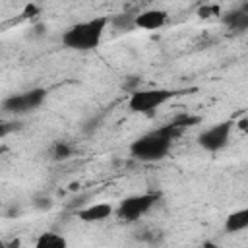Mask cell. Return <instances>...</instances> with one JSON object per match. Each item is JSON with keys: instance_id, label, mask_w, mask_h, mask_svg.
I'll return each instance as SVG.
<instances>
[{"instance_id": "obj_15", "label": "cell", "mask_w": 248, "mask_h": 248, "mask_svg": "<svg viewBox=\"0 0 248 248\" xmlns=\"http://www.w3.org/2000/svg\"><path fill=\"white\" fill-rule=\"evenodd\" d=\"M0 153H2V149H0Z\"/></svg>"}, {"instance_id": "obj_7", "label": "cell", "mask_w": 248, "mask_h": 248, "mask_svg": "<svg viewBox=\"0 0 248 248\" xmlns=\"http://www.w3.org/2000/svg\"><path fill=\"white\" fill-rule=\"evenodd\" d=\"M167 17L169 16H167L165 10H157V8L143 10L138 16H134V27L145 29V31H155V29H161L167 23Z\"/></svg>"}, {"instance_id": "obj_9", "label": "cell", "mask_w": 248, "mask_h": 248, "mask_svg": "<svg viewBox=\"0 0 248 248\" xmlns=\"http://www.w3.org/2000/svg\"><path fill=\"white\" fill-rule=\"evenodd\" d=\"M223 23L231 29V31H236V33H242L248 29V10L246 8H238V10H232L229 14L223 16Z\"/></svg>"}, {"instance_id": "obj_11", "label": "cell", "mask_w": 248, "mask_h": 248, "mask_svg": "<svg viewBox=\"0 0 248 248\" xmlns=\"http://www.w3.org/2000/svg\"><path fill=\"white\" fill-rule=\"evenodd\" d=\"M66 244V238L58 232H43L35 242L37 248H64Z\"/></svg>"}, {"instance_id": "obj_14", "label": "cell", "mask_w": 248, "mask_h": 248, "mask_svg": "<svg viewBox=\"0 0 248 248\" xmlns=\"http://www.w3.org/2000/svg\"><path fill=\"white\" fill-rule=\"evenodd\" d=\"M0 207H2V202H0Z\"/></svg>"}, {"instance_id": "obj_3", "label": "cell", "mask_w": 248, "mask_h": 248, "mask_svg": "<svg viewBox=\"0 0 248 248\" xmlns=\"http://www.w3.org/2000/svg\"><path fill=\"white\" fill-rule=\"evenodd\" d=\"M184 91L178 89H167V87H155V89H136L130 99H128V108L132 112H141V114H149L153 110H157L159 107H163L165 103H169L170 99H174L176 95H180Z\"/></svg>"}, {"instance_id": "obj_12", "label": "cell", "mask_w": 248, "mask_h": 248, "mask_svg": "<svg viewBox=\"0 0 248 248\" xmlns=\"http://www.w3.org/2000/svg\"><path fill=\"white\" fill-rule=\"evenodd\" d=\"M68 155H70V147H68V145H62V143L56 145V157H58V159H60V157H68Z\"/></svg>"}, {"instance_id": "obj_4", "label": "cell", "mask_w": 248, "mask_h": 248, "mask_svg": "<svg viewBox=\"0 0 248 248\" xmlns=\"http://www.w3.org/2000/svg\"><path fill=\"white\" fill-rule=\"evenodd\" d=\"M159 196L157 194H136V196H128L124 198L118 207H116V217L120 221H126V223H132V221H138L140 217H143L155 203H157Z\"/></svg>"}, {"instance_id": "obj_5", "label": "cell", "mask_w": 248, "mask_h": 248, "mask_svg": "<svg viewBox=\"0 0 248 248\" xmlns=\"http://www.w3.org/2000/svg\"><path fill=\"white\" fill-rule=\"evenodd\" d=\"M45 99H46V89L33 87L29 91L14 93V95L6 97L2 101V108L8 110V112H14V114H25V112H31V110L39 108Z\"/></svg>"}, {"instance_id": "obj_6", "label": "cell", "mask_w": 248, "mask_h": 248, "mask_svg": "<svg viewBox=\"0 0 248 248\" xmlns=\"http://www.w3.org/2000/svg\"><path fill=\"white\" fill-rule=\"evenodd\" d=\"M232 126H234V122H231V120L217 122V124L209 126L207 130H203V132L198 136V143H200L205 151H219V149H223V147L229 143Z\"/></svg>"}, {"instance_id": "obj_10", "label": "cell", "mask_w": 248, "mask_h": 248, "mask_svg": "<svg viewBox=\"0 0 248 248\" xmlns=\"http://www.w3.org/2000/svg\"><path fill=\"white\" fill-rule=\"evenodd\" d=\"M248 227V209H238L232 211L227 221H225V231L227 232H240Z\"/></svg>"}, {"instance_id": "obj_2", "label": "cell", "mask_w": 248, "mask_h": 248, "mask_svg": "<svg viewBox=\"0 0 248 248\" xmlns=\"http://www.w3.org/2000/svg\"><path fill=\"white\" fill-rule=\"evenodd\" d=\"M108 17L97 16L87 21H79L62 33V45L72 50H93L101 45Z\"/></svg>"}, {"instance_id": "obj_1", "label": "cell", "mask_w": 248, "mask_h": 248, "mask_svg": "<svg viewBox=\"0 0 248 248\" xmlns=\"http://www.w3.org/2000/svg\"><path fill=\"white\" fill-rule=\"evenodd\" d=\"M178 132H180V128L174 126L172 122H169V124H165L153 132H147V134L136 138L130 143V153L138 161H145V163L161 161L170 151L172 140Z\"/></svg>"}, {"instance_id": "obj_13", "label": "cell", "mask_w": 248, "mask_h": 248, "mask_svg": "<svg viewBox=\"0 0 248 248\" xmlns=\"http://www.w3.org/2000/svg\"><path fill=\"white\" fill-rule=\"evenodd\" d=\"M0 246H4V242H2V240H0Z\"/></svg>"}, {"instance_id": "obj_8", "label": "cell", "mask_w": 248, "mask_h": 248, "mask_svg": "<svg viewBox=\"0 0 248 248\" xmlns=\"http://www.w3.org/2000/svg\"><path fill=\"white\" fill-rule=\"evenodd\" d=\"M112 213H114V207L107 202H101V203H93V205H87V207L79 209L78 217L85 223H99V221L108 219Z\"/></svg>"}]
</instances>
